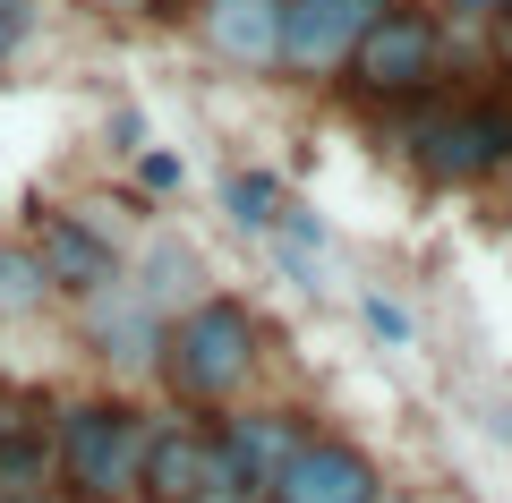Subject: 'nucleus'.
I'll list each match as a JSON object with an SVG mask.
<instances>
[{"label": "nucleus", "mask_w": 512, "mask_h": 503, "mask_svg": "<svg viewBox=\"0 0 512 503\" xmlns=\"http://www.w3.org/2000/svg\"><path fill=\"white\" fill-rule=\"evenodd\" d=\"M265 376V324L248 299L231 290H197L188 307L163 316V350H154V384H163L171 410L188 418H222L256 393Z\"/></svg>", "instance_id": "f257e3e1"}, {"label": "nucleus", "mask_w": 512, "mask_h": 503, "mask_svg": "<svg viewBox=\"0 0 512 503\" xmlns=\"http://www.w3.org/2000/svg\"><path fill=\"white\" fill-rule=\"evenodd\" d=\"M43 435H52V469L69 486V503H137L154 418L128 393H60L43 410Z\"/></svg>", "instance_id": "f03ea898"}, {"label": "nucleus", "mask_w": 512, "mask_h": 503, "mask_svg": "<svg viewBox=\"0 0 512 503\" xmlns=\"http://www.w3.org/2000/svg\"><path fill=\"white\" fill-rule=\"evenodd\" d=\"M402 162L427 188H478L512 171V103H453V94H427L402 111Z\"/></svg>", "instance_id": "7ed1b4c3"}, {"label": "nucleus", "mask_w": 512, "mask_h": 503, "mask_svg": "<svg viewBox=\"0 0 512 503\" xmlns=\"http://www.w3.org/2000/svg\"><path fill=\"white\" fill-rule=\"evenodd\" d=\"M444 77H453V43H444V18L419 9V0H393L359 35V52L342 60L350 103H376V111L427 103V94H444Z\"/></svg>", "instance_id": "20e7f679"}, {"label": "nucleus", "mask_w": 512, "mask_h": 503, "mask_svg": "<svg viewBox=\"0 0 512 503\" xmlns=\"http://www.w3.org/2000/svg\"><path fill=\"white\" fill-rule=\"evenodd\" d=\"M308 435H316V410H299V401H239V410H222L197 503H265Z\"/></svg>", "instance_id": "39448f33"}, {"label": "nucleus", "mask_w": 512, "mask_h": 503, "mask_svg": "<svg viewBox=\"0 0 512 503\" xmlns=\"http://www.w3.org/2000/svg\"><path fill=\"white\" fill-rule=\"evenodd\" d=\"M26 248H35L43 282H52V299H94V290H111L128 273V248L120 231H111L94 205H60V214H35V231H26Z\"/></svg>", "instance_id": "423d86ee"}, {"label": "nucleus", "mask_w": 512, "mask_h": 503, "mask_svg": "<svg viewBox=\"0 0 512 503\" xmlns=\"http://www.w3.org/2000/svg\"><path fill=\"white\" fill-rule=\"evenodd\" d=\"M393 0H282V52L274 77L282 86H333L342 60L359 52V35L384 18Z\"/></svg>", "instance_id": "0eeeda50"}, {"label": "nucleus", "mask_w": 512, "mask_h": 503, "mask_svg": "<svg viewBox=\"0 0 512 503\" xmlns=\"http://www.w3.org/2000/svg\"><path fill=\"white\" fill-rule=\"evenodd\" d=\"M77 333H86V350L111 367V376H154V350H163V307H154L146 290L120 273L111 290L77 299Z\"/></svg>", "instance_id": "6e6552de"}, {"label": "nucleus", "mask_w": 512, "mask_h": 503, "mask_svg": "<svg viewBox=\"0 0 512 503\" xmlns=\"http://www.w3.org/2000/svg\"><path fill=\"white\" fill-rule=\"evenodd\" d=\"M265 503H384V469L367 444H350V435L316 427L308 444L291 452V469L274 478V495Z\"/></svg>", "instance_id": "1a4fd4ad"}, {"label": "nucleus", "mask_w": 512, "mask_h": 503, "mask_svg": "<svg viewBox=\"0 0 512 503\" xmlns=\"http://www.w3.org/2000/svg\"><path fill=\"white\" fill-rule=\"evenodd\" d=\"M197 18V43L205 60L239 77H274V52H282V0H188Z\"/></svg>", "instance_id": "9d476101"}, {"label": "nucleus", "mask_w": 512, "mask_h": 503, "mask_svg": "<svg viewBox=\"0 0 512 503\" xmlns=\"http://www.w3.org/2000/svg\"><path fill=\"white\" fill-rule=\"evenodd\" d=\"M205 452H214V418H154L146 469H137V503H197L205 495Z\"/></svg>", "instance_id": "9b49d317"}, {"label": "nucleus", "mask_w": 512, "mask_h": 503, "mask_svg": "<svg viewBox=\"0 0 512 503\" xmlns=\"http://www.w3.org/2000/svg\"><path fill=\"white\" fill-rule=\"evenodd\" d=\"M43 307H60V299H52V282H43L35 248L0 231V316H9V324H26V316H43Z\"/></svg>", "instance_id": "f8f14e48"}, {"label": "nucleus", "mask_w": 512, "mask_h": 503, "mask_svg": "<svg viewBox=\"0 0 512 503\" xmlns=\"http://www.w3.org/2000/svg\"><path fill=\"white\" fill-rule=\"evenodd\" d=\"M282 197H291V188H282L274 171H231V180H222V214H231L248 239H265V231H274Z\"/></svg>", "instance_id": "ddd939ff"}, {"label": "nucleus", "mask_w": 512, "mask_h": 503, "mask_svg": "<svg viewBox=\"0 0 512 503\" xmlns=\"http://www.w3.org/2000/svg\"><path fill=\"white\" fill-rule=\"evenodd\" d=\"M359 316L376 324V342H384V350H410V342H419V316H410V307H393L384 290H359Z\"/></svg>", "instance_id": "4468645a"}, {"label": "nucleus", "mask_w": 512, "mask_h": 503, "mask_svg": "<svg viewBox=\"0 0 512 503\" xmlns=\"http://www.w3.org/2000/svg\"><path fill=\"white\" fill-rule=\"evenodd\" d=\"M35 9H43V0H0V69L26 52V35H35Z\"/></svg>", "instance_id": "2eb2a0df"}, {"label": "nucleus", "mask_w": 512, "mask_h": 503, "mask_svg": "<svg viewBox=\"0 0 512 503\" xmlns=\"http://www.w3.org/2000/svg\"><path fill=\"white\" fill-rule=\"evenodd\" d=\"M43 410H52L43 393H0V444H9V435H26V427H43Z\"/></svg>", "instance_id": "dca6fc26"}, {"label": "nucleus", "mask_w": 512, "mask_h": 503, "mask_svg": "<svg viewBox=\"0 0 512 503\" xmlns=\"http://www.w3.org/2000/svg\"><path fill=\"white\" fill-rule=\"evenodd\" d=\"M137 188H154V197H171V188H180V154H163V145H146V154H137Z\"/></svg>", "instance_id": "f3484780"}, {"label": "nucleus", "mask_w": 512, "mask_h": 503, "mask_svg": "<svg viewBox=\"0 0 512 503\" xmlns=\"http://www.w3.org/2000/svg\"><path fill=\"white\" fill-rule=\"evenodd\" d=\"M86 9H103V18L137 26V18H171V9H180V0H86Z\"/></svg>", "instance_id": "a211bd4d"}, {"label": "nucleus", "mask_w": 512, "mask_h": 503, "mask_svg": "<svg viewBox=\"0 0 512 503\" xmlns=\"http://www.w3.org/2000/svg\"><path fill=\"white\" fill-rule=\"evenodd\" d=\"M461 18H512V0H453Z\"/></svg>", "instance_id": "6ab92c4d"}, {"label": "nucleus", "mask_w": 512, "mask_h": 503, "mask_svg": "<svg viewBox=\"0 0 512 503\" xmlns=\"http://www.w3.org/2000/svg\"><path fill=\"white\" fill-rule=\"evenodd\" d=\"M384 503H393V495H384Z\"/></svg>", "instance_id": "aec40b11"}]
</instances>
